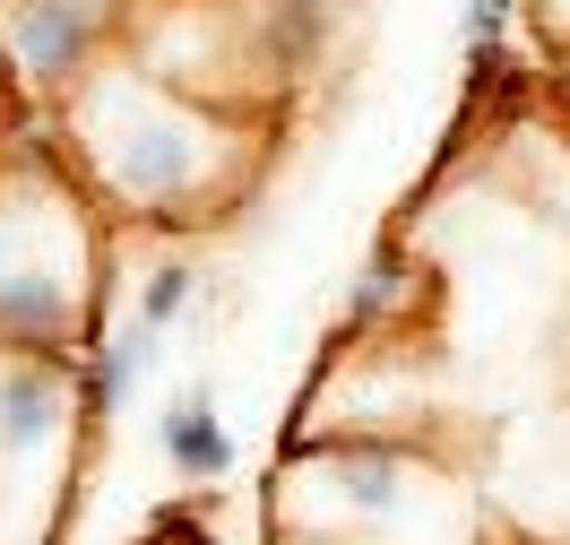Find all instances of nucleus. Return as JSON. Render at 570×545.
I'll use <instances>...</instances> for the list:
<instances>
[{
    "instance_id": "obj_1",
    "label": "nucleus",
    "mask_w": 570,
    "mask_h": 545,
    "mask_svg": "<svg viewBox=\"0 0 570 545\" xmlns=\"http://www.w3.org/2000/svg\"><path fill=\"white\" fill-rule=\"evenodd\" d=\"M112 27V0H18V27H9V52L36 87H70L96 43Z\"/></svg>"
},
{
    "instance_id": "obj_2",
    "label": "nucleus",
    "mask_w": 570,
    "mask_h": 545,
    "mask_svg": "<svg viewBox=\"0 0 570 545\" xmlns=\"http://www.w3.org/2000/svg\"><path fill=\"white\" fill-rule=\"evenodd\" d=\"M105 174H112V191H130L139 208H165V199H181V182H190V139H181L174 121H130V130L112 139Z\"/></svg>"
},
{
    "instance_id": "obj_3",
    "label": "nucleus",
    "mask_w": 570,
    "mask_h": 545,
    "mask_svg": "<svg viewBox=\"0 0 570 545\" xmlns=\"http://www.w3.org/2000/svg\"><path fill=\"white\" fill-rule=\"evenodd\" d=\"M156 441H165V468H174V476H225V468H234V434H225V416H216L208 381H181L174 399H165Z\"/></svg>"
},
{
    "instance_id": "obj_4",
    "label": "nucleus",
    "mask_w": 570,
    "mask_h": 545,
    "mask_svg": "<svg viewBox=\"0 0 570 545\" xmlns=\"http://www.w3.org/2000/svg\"><path fill=\"white\" fill-rule=\"evenodd\" d=\"M147 363H156V329H147V321H121L105 347H96V363H87V407L112 416V407L147 381Z\"/></svg>"
},
{
    "instance_id": "obj_5",
    "label": "nucleus",
    "mask_w": 570,
    "mask_h": 545,
    "mask_svg": "<svg viewBox=\"0 0 570 545\" xmlns=\"http://www.w3.org/2000/svg\"><path fill=\"white\" fill-rule=\"evenodd\" d=\"M190 294H199V269H190V260H156V269L139 278V321L174 329L181 312H190Z\"/></svg>"
},
{
    "instance_id": "obj_6",
    "label": "nucleus",
    "mask_w": 570,
    "mask_h": 545,
    "mask_svg": "<svg viewBox=\"0 0 570 545\" xmlns=\"http://www.w3.org/2000/svg\"><path fill=\"white\" fill-rule=\"evenodd\" d=\"M43 425H52V390H43V381H9V390H0V441L27 450Z\"/></svg>"
},
{
    "instance_id": "obj_7",
    "label": "nucleus",
    "mask_w": 570,
    "mask_h": 545,
    "mask_svg": "<svg viewBox=\"0 0 570 545\" xmlns=\"http://www.w3.org/2000/svg\"><path fill=\"white\" fill-rule=\"evenodd\" d=\"M510 27V0H466V52H493Z\"/></svg>"
}]
</instances>
